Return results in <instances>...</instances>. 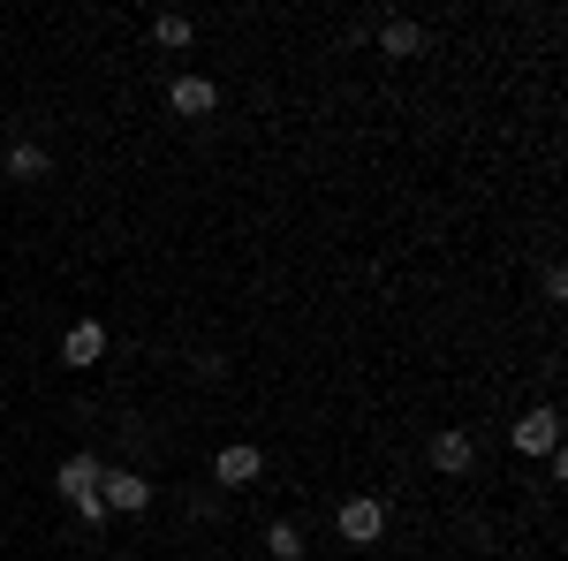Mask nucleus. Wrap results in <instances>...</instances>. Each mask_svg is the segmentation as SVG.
Masks as SVG:
<instances>
[{"label":"nucleus","instance_id":"obj_1","mask_svg":"<svg viewBox=\"0 0 568 561\" xmlns=\"http://www.w3.org/2000/svg\"><path fill=\"white\" fill-rule=\"evenodd\" d=\"M334 531H342L349 547H379V531H387V501H379V493H349V501L334 509Z\"/></svg>","mask_w":568,"mask_h":561},{"label":"nucleus","instance_id":"obj_2","mask_svg":"<svg viewBox=\"0 0 568 561\" xmlns=\"http://www.w3.org/2000/svg\"><path fill=\"white\" fill-rule=\"evenodd\" d=\"M508 440H516V455H554L561 448V410L554 402H530L524 418L508 425Z\"/></svg>","mask_w":568,"mask_h":561},{"label":"nucleus","instance_id":"obj_3","mask_svg":"<svg viewBox=\"0 0 568 561\" xmlns=\"http://www.w3.org/2000/svg\"><path fill=\"white\" fill-rule=\"evenodd\" d=\"M99 501L122 509V517H144L152 509V478L144 471H99Z\"/></svg>","mask_w":568,"mask_h":561},{"label":"nucleus","instance_id":"obj_4","mask_svg":"<svg viewBox=\"0 0 568 561\" xmlns=\"http://www.w3.org/2000/svg\"><path fill=\"white\" fill-rule=\"evenodd\" d=\"M168 107H175L182 122H197V114H213V107H220V84H213V77H175V84H168Z\"/></svg>","mask_w":568,"mask_h":561},{"label":"nucleus","instance_id":"obj_5","mask_svg":"<svg viewBox=\"0 0 568 561\" xmlns=\"http://www.w3.org/2000/svg\"><path fill=\"white\" fill-rule=\"evenodd\" d=\"M99 357H106V327H99V319H77V327H69V342H61V364L91 372Z\"/></svg>","mask_w":568,"mask_h":561},{"label":"nucleus","instance_id":"obj_6","mask_svg":"<svg viewBox=\"0 0 568 561\" xmlns=\"http://www.w3.org/2000/svg\"><path fill=\"white\" fill-rule=\"evenodd\" d=\"M470 463H478V440H470V425H447V432L433 440V471L455 478V471H470Z\"/></svg>","mask_w":568,"mask_h":561},{"label":"nucleus","instance_id":"obj_7","mask_svg":"<svg viewBox=\"0 0 568 561\" xmlns=\"http://www.w3.org/2000/svg\"><path fill=\"white\" fill-rule=\"evenodd\" d=\"M258 471H265V455L251 448V440H235V448H220V455H213V478H220V485H251Z\"/></svg>","mask_w":568,"mask_h":561},{"label":"nucleus","instance_id":"obj_8","mask_svg":"<svg viewBox=\"0 0 568 561\" xmlns=\"http://www.w3.org/2000/svg\"><path fill=\"white\" fill-rule=\"evenodd\" d=\"M53 493H61V501H84V493H99V455H69V463L53 471Z\"/></svg>","mask_w":568,"mask_h":561},{"label":"nucleus","instance_id":"obj_9","mask_svg":"<svg viewBox=\"0 0 568 561\" xmlns=\"http://www.w3.org/2000/svg\"><path fill=\"white\" fill-rule=\"evenodd\" d=\"M379 53H387V61H409V53H425V31L402 23V16H387V23H379Z\"/></svg>","mask_w":568,"mask_h":561},{"label":"nucleus","instance_id":"obj_10","mask_svg":"<svg viewBox=\"0 0 568 561\" xmlns=\"http://www.w3.org/2000/svg\"><path fill=\"white\" fill-rule=\"evenodd\" d=\"M0 168L16 174V182H39V174H45V144H8V160H0Z\"/></svg>","mask_w":568,"mask_h":561},{"label":"nucleus","instance_id":"obj_11","mask_svg":"<svg viewBox=\"0 0 568 561\" xmlns=\"http://www.w3.org/2000/svg\"><path fill=\"white\" fill-rule=\"evenodd\" d=\"M265 547H273L281 561H304V531H296V523H273V531H265Z\"/></svg>","mask_w":568,"mask_h":561},{"label":"nucleus","instance_id":"obj_12","mask_svg":"<svg viewBox=\"0 0 568 561\" xmlns=\"http://www.w3.org/2000/svg\"><path fill=\"white\" fill-rule=\"evenodd\" d=\"M152 39L168 46V53H182V46H190V16H160V23H152Z\"/></svg>","mask_w":568,"mask_h":561},{"label":"nucleus","instance_id":"obj_13","mask_svg":"<svg viewBox=\"0 0 568 561\" xmlns=\"http://www.w3.org/2000/svg\"><path fill=\"white\" fill-rule=\"evenodd\" d=\"M69 509H77V517H84L91 531H99V523H106V501H99V493H84V501H69Z\"/></svg>","mask_w":568,"mask_h":561}]
</instances>
